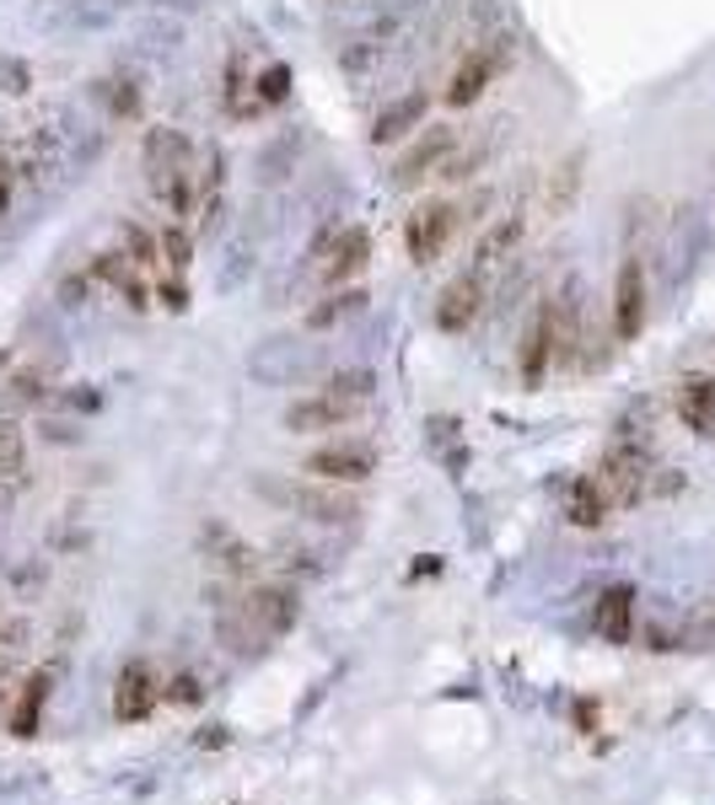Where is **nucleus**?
Listing matches in <instances>:
<instances>
[{
  "label": "nucleus",
  "mask_w": 715,
  "mask_h": 805,
  "mask_svg": "<svg viewBox=\"0 0 715 805\" xmlns=\"http://www.w3.org/2000/svg\"><path fill=\"white\" fill-rule=\"evenodd\" d=\"M140 167H146V183L157 204L168 210V221H194V200H200V167H194V146L183 129H146V146H140Z\"/></svg>",
  "instance_id": "f257e3e1"
},
{
  "label": "nucleus",
  "mask_w": 715,
  "mask_h": 805,
  "mask_svg": "<svg viewBox=\"0 0 715 805\" xmlns=\"http://www.w3.org/2000/svg\"><path fill=\"white\" fill-rule=\"evenodd\" d=\"M71 135H76V119H71V108H60V103H49L39 108L33 119L11 124V135H6V146H0V157L17 167V183H49L65 157H71Z\"/></svg>",
  "instance_id": "f03ea898"
},
{
  "label": "nucleus",
  "mask_w": 715,
  "mask_h": 805,
  "mask_svg": "<svg viewBox=\"0 0 715 805\" xmlns=\"http://www.w3.org/2000/svg\"><path fill=\"white\" fill-rule=\"evenodd\" d=\"M473 210H484V200H425L409 221H404V253H409V264L415 269H430L447 247H452V237L463 232L468 221H479Z\"/></svg>",
  "instance_id": "7ed1b4c3"
},
{
  "label": "nucleus",
  "mask_w": 715,
  "mask_h": 805,
  "mask_svg": "<svg viewBox=\"0 0 715 805\" xmlns=\"http://www.w3.org/2000/svg\"><path fill=\"white\" fill-rule=\"evenodd\" d=\"M258 494H269V500H280L286 511L296 516H307V522L318 526H350L361 522V500L350 494V483H286V479H258Z\"/></svg>",
  "instance_id": "20e7f679"
},
{
  "label": "nucleus",
  "mask_w": 715,
  "mask_h": 805,
  "mask_svg": "<svg viewBox=\"0 0 715 805\" xmlns=\"http://www.w3.org/2000/svg\"><path fill=\"white\" fill-rule=\"evenodd\" d=\"M511 54H516V39H511V33H490V39L468 43V54L458 60V71H452V80H447V108H468V103H479V97L490 92V80L511 65Z\"/></svg>",
  "instance_id": "39448f33"
},
{
  "label": "nucleus",
  "mask_w": 715,
  "mask_h": 805,
  "mask_svg": "<svg viewBox=\"0 0 715 805\" xmlns=\"http://www.w3.org/2000/svg\"><path fill=\"white\" fill-rule=\"evenodd\" d=\"M597 489L608 494V505L613 511H625V505H640L645 494H651V451L634 441H613L608 446V457L597 462Z\"/></svg>",
  "instance_id": "423d86ee"
},
{
  "label": "nucleus",
  "mask_w": 715,
  "mask_h": 805,
  "mask_svg": "<svg viewBox=\"0 0 715 805\" xmlns=\"http://www.w3.org/2000/svg\"><path fill=\"white\" fill-rule=\"evenodd\" d=\"M377 462H382V451L372 441H334L307 457V473L323 483H350L355 489V483H366L377 473Z\"/></svg>",
  "instance_id": "0eeeda50"
},
{
  "label": "nucleus",
  "mask_w": 715,
  "mask_h": 805,
  "mask_svg": "<svg viewBox=\"0 0 715 805\" xmlns=\"http://www.w3.org/2000/svg\"><path fill=\"white\" fill-rule=\"evenodd\" d=\"M645 307H651L645 264L630 253V258L619 264V275H613V339H619V344L640 339V328H645Z\"/></svg>",
  "instance_id": "6e6552de"
},
{
  "label": "nucleus",
  "mask_w": 715,
  "mask_h": 805,
  "mask_svg": "<svg viewBox=\"0 0 715 805\" xmlns=\"http://www.w3.org/2000/svg\"><path fill=\"white\" fill-rule=\"evenodd\" d=\"M452 151H458V129H452V124H430L420 140L398 157V167H393V183H398V189H415V183H425V178H436V172L447 167Z\"/></svg>",
  "instance_id": "1a4fd4ad"
},
{
  "label": "nucleus",
  "mask_w": 715,
  "mask_h": 805,
  "mask_svg": "<svg viewBox=\"0 0 715 805\" xmlns=\"http://www.w3.org/2000/svg\"><path fill=\"white\" fill-rule=\"evenodd\" d=\"M157 704H162V677L146 661H125L114 677V715L125 724H140L157 715Z\"/></svg>",
  "instance_id": "9d476101"
},
{
  "label": "nucleus",
  "mask_w": 715,
  "mask_h": 805,
  "mask_svg": "<svg viewBox=\"0 0 715 805\" xmlns=\"http://www.w3.org/2000/svg\"><path fill=\"white\" fill-rule=\"evenodd\" d=\"M484 296H490V275L463 269L458 280L441 290V301H436V328L441 333H468L479 322V312H484Z\"/></svg>",
  "instance_id": "9b49d317"
},
{
  "label": "nucleus",
  "mask_w": 715,
  "mask_h": 805,
  "mask_svg": "<svg viewBox=\"0 0 715 805\" xmlns=\"http://www.w3.org/2000/svg\"><path fill=\"white\" fill-rule=\"evenodd\" d=\"M355 414H366L361 402L339 398L334 387H323V393H312V398H296L286 408V430L291 436H323V430H339V425H350Z\"/></svg>",
  "instance_id": "f8f14e48"
},
{
  "label": "nucleus",
  "mask_w": 715,
  "mask_h": 805,
  "mask_svg": "<svg viewBox=\"0 0 715 805\" xmlns=\"http://www.w3.org/2000/svg\"><path fill=\"white\" fill-rule=\"evenodd\" d=\"M318 280H323V290H339L344 280H355L361 269H366V258H372V237L361 232V226H344V232H334V242L329 247H318Z\"/></svg>",
  "instance_id": "ddd939ff"
},
{
  "label": "nucleus",
  "mask_w": 715,
  "mask_h": 805,
  "mask_svg": "<svg viewBox=\"0 0 715 805\" xmlns=\"http://www.w3.org/2000/svg\"><path fill=\"white\" fill-rule=\"evenodd\" d=\"M92 275L114 285V296L125 301L129 312H151V290H157V285H151V275H146V269H140V264L129 258L125 247H119V253H97Z\"/></svg>",
  "instance_id": "4468645a"
},
{
  "label": "nucleus",
  "mask_w": 715,
  "mask_h": 805,
  "mask_svg": "<svg viewBox=\"0 0 715 805\" xmlns=\"http://www.w3.org/2000/svg\"><path fill=\"white\" fill-rule=\"evenodd\" d=\"M425 114H430V92H425V86L393 97V103H382V114L372 119V146H398V140H409L415 129H425Z\"/></svg>",
  "instance_id": "2eb2a0df"
},
{
  "label": "nucleus",
  "mask_w": 715,
  "mask_h": 805,
  "mask_svg": "<svg viewBox=\"0 0 715 805\" xmlns=\"http://www.w3.org/2000/svg\"><path fill=\"white\" fill-rule=\"evenodd\" d=\"M673 408H677V419H683V430H694L700 441H715V376L689 371V376L677 382Z\"/></svg>",
  "instance_id": "dca6fc26"
},
{
  "label": "nucleus",
  "mask_w": 715,
  "mask_h": 805,
  "mask_svg": "<svg viewBox=\"0 0 715 805\" xmlns=\"http://www.w3.org/2000/svg\"><path fill=\"white\" fill-rule=\"evenodd\" d=\"M591 629L602 644H630L634 640V586H608L591 607Z\"/></svg>",
  "instance_id": "f3484780"
},
{
  "label": "nucleus",
  "mask_w": 715,
  "mask_h": 805,
  "mask_svg": "<svg viewBox=\"0 0 715 805\" xmlns=\"http://www.w3.org/2000/svg\"><path fill=\"white\" fill-rule=\"evenodd\" d=\"M522 237H527V215L522 210H511V215H501L484 237H479V247H473V264L468 269H479V275H495L505 258L522 247Z\"/></svg>",
  "instance_id": "a211bd4d"
},
{
  "label": "nucleus",
  "mask_w": 715,
  "mask_h": 805,
  "mask_svg": "<svg viewBox=\"0 0 715 805\" xmlns=\"http://www.w3.org/2000/svg\"><path fill=\"white\" fill-rule=\"evenodd\" d=\"M516 365H522V382H527V387H538L548 371H554V333H548V301H538V312L527 318V333H522V355H516Z\"/></svg>",
  "instance_id": "6ab92c4d"
},
{
  "label": "nucleus",
  "mask_w": 715,
  "mask_h": 805,
  "mask_svg": "<svg viewBox=\"0 0 715 805\" xmlns=\"http://www.w3.org/2000/svg\"><path fill=\"white\" fill-rule=\"evenodd\" d=\"M211 569L226 580V586H248L253 569H258V554H253L248 543H237L232 532H211Z\"/></svg>",
  "instance_id": "aec40b11"
},
{
  "label": "nucleus",
  "mask_w": 715,
  "mask_h": 805,
  "mask_svg": "<svg viewBox=\"0 0 715 805\" xmlns=\"http://www.w3.org/2000/svg\"><path fill=\"white\" fill-rule=\"evenodd\" d=\"M221 210H226V157L211 151V161L200 167V200H194V226L200 232H211L215 221H221Z\"/></svg>",
  "instance_id": "412c9836"
},
{
  "label": "nucleus",
  "mask_w": 715,
  "mask_h": 805,
  "mask_svg": "<svg viewBox=\"0 0 715 805\" xmlns=\"http://www.w3.org/2000/svg\"><path fill=\"white\" fill-rule=\"evenodd\" d=\"M49 687H54V677L49 672H33L28 683H22V693H17V704H11V736H33L43 720V704H49Z\"/></svg>",
  "instance_id": "4be33fe9"
},
{
  "label": "nucleus",
  "mask_w": 715,
  "mask_h": 805,
  "mask_svg": "<svg viewBox=\"0 0 715 805\" xmlns=\"http://www.w3.org/2000/svg\"><path fill=\"white\" fill-rule=\"evenodd\" d=\"M576 194H581V151L576 157H565L554 172H548V183H544V215L548 221H559L570 204H576Z\"/></svg>",
  "instance_id": "5701e85b"
},
{
  "label": "nucleus",
  "mask_w": 715,
  "mask_h": 805,
  "mask_svg": "<svg viewBox=\"0 0 715 805\" xmlns=\"http://www.w3.org/2000/svg\"><path fill=\"white\" fill-rule=\"evenodd\" d=\"M608 511H613V505H608V494H602V489H597V479H576L570 483V494H565V516H570V526H602L608 522Z\"/></svg>",
  "instance_id": "b1692460"
},
{
  "label": "nucleus",
  "mask_w": 715,
  "mask_h": 805,
  "mask_svg": "<svg viewBox=\"0 0 715 805\" xmlns=\"http://www.w3.org/2000/svg\"><path fill=\"white\" fill-rule=\"evenodd\" d=\"M22 473H28V441L11 419H0V483L17 494L22 489Z\"/></svg>",
  "instance_id": "393cba45"
},
{
  "label": "nucleus",
  "mask_w": 715,
  "mask_h": 805,
  "mask_svg": "<svg viewBox=\"0 0 715 805\" xmlns=\"http://www.w3.org/2000/svg\"><path fill=\"white\" fill-rule=\"evenodd\" d=\"M355 312H366V290H329L323 296V307H312L307 312V328H334V322H344V318H355Z\"/></svg>",
  "instance_id": "a878e982"
},
{
  "label": "nucleus",
  "mask_w": 715,
  "mask_h": 805,
  "mask_svg": "<svg viewBox=\"0 0 715 805\" xmlns=\"http://www.w3.org/2000/svg\"><path fill=\"white\" fill-rule=\"evenodd\" d=\"M125 253L151 275V280L162 275V237H151L140 221H125Z\"/></svg>",
  "instance_id": "bb28decb"
},
{
  "label": "nucleus",
  "mask_w": 715,
  "mask_h": 805,
  "mask_svg": "<svg viewBox=\"0 0 715 805\" xmlns=\"http://www.w3.org/2000/svg\"><path fill=\"white\" fill-rule=\"evenodd\" d=\"M97 97H103V103H108V114H114V119H135V114H140V86H135V80H103V86H97Z\"/></svg>",
  "instance_id": "cd10ccee"
},
{
  "label": "nucleus",
  "mask_w": 715,
  "mask_h": 805,
  "mask_svg": "<svg viewBox=\"0 0 715 805\" xmlns=\"http://www.w3.org/2000/svg\"><path fill=\"white\" fill-rule=\"evenodd\" d=\"M183 269H189V226L168 221V226H162V275L183 280Z\"/></svg>",
  "instance_id": "c85d7f7f"
},
{
  "label": "nucleus",
  "mask_w": 715,
  "mask_h": 805,
  "mask_svg": "<svg viewBox=\"0 0 715 805\" xmlns=\"http://www.w3.org/2000/svg\"><path fill=\"white\" fill-rule=\"evenodd\" d=\"M28 86H33V71L22 60H6L0 54V92H28Z\"/></svg>",
  "instance_id": "c756f323"
},
{
  "label": "nucleus",
  "mask_w": 715,
  "mask_h": 805,
  "mask_svg": "<svg viewBox=\"0 0 715 805\" xmlns=\"http://www.w3.org/2000/svg\"><path fill=\"white\" fill-rule=\"evenodd\" d=\"M286 65H269V71H264V76H258V103H280V97H286Z\"/></svg>",
  "instance_id": "7c9ffc66"
},
{
  "label": "nucleus",
  "mask_w": 715,
  "mask_h": 805,
  "mask_svg": "<svg viewBox=\"0 0 715 805\" xmlns=\"http://www.w3.org/2000/svg\"><path fill=\"white\" fill-rule=\"evenodd\" d=\"M17 189H22V183H17V167L0 157V215H11V200H17Z\"/></svg>",
  "instance_id": "2f4dec72"
},
{
  "label": "nucleus",
  "mask_w": 715,
  "mask_h": 805,
  "mask_svg": "<svg viewBox=\"0 0 715 805\" xmlns=\"http://www.w3.org/2000/svg\"><path fill=\"white\" fill-rule=\"evenodd\" d=\"M168 698H172V704H194V698H200V683H194V677H178Z\"/></svg>",
  "instance_id": "473e14b6"
},
{
  "label": "nucleus",
  "mask_w": 715,
  "mask_h": 805,
  "mask_svg": "<svg viewBox=\"0 0 715 805\" xmlns=\"http://www.w3.org/2000/svg\"><path fill=\"white\" fill-rule=\"evenodd\" d=\"M6 505H11V489H6V483H0V511H6Z\"/></svg>",
  "instance_id": "72a5a7b5"
},
{
  "label": "nucleus",
  "mask_w": 715,
  "mask_h": 805,
  "mask_svg": "<svg viewBox=\"0 0 715 805\" xmlns=\"http://www.w3.org/2000/svg\"><path fill=\"white\" fill-rule=\"evenodd\" d=\"M339 6H344V0H339Z\"/></svg>",
  "instance_id": "f704fd0d"
}]
</instances>
